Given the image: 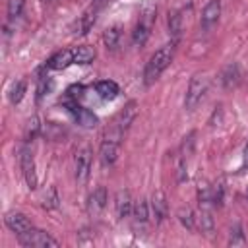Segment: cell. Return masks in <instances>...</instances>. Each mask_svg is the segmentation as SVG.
I'll use <instances>...</instances> for the list:
<instances>
[{
    "mask_svg": "<svg viewBox=\"0 0 248 248\" xmlns=\"http://www.w3.org/2000/svg\"><path fill=\"white\" fill-rule=\"evenodd\" d=\"M172 56H174V41L169 43V45H163L161 48H157L151 58L147 60L145 64V70H143V83L145 85H151L155 83L161 74L169 68V64L172 62Z\"/></svg>",
    "mask_w": 248,
    "mask_h": 248,
    "instance_id": "1",
    "label": "cell"
},
{
    "mask_svg": "<svg viewBox=\"0 0 248 248\" xmlns=\"http://www.w3.org/2000/svg\"><path fill=\"white\" fill-rule=\"evenodd\" d=\"M155 14H157V8L153 4H145L141 10H140V17L134 25V31H132V43L134 46H143L151 35V29H153V23H155Z\"/></svg>",
    "mask_w": 248,
    "mask_h": 248,
    "instance_id": "2",
    "label": "cell"
},
{
    "mask_svg": "<svg viewBox=\"0 0 248 248\" xmlns=\"http://www.w3.org/2000/svg\"><path fill=\"white\" fill-rule=\"evenodd\" d=\"M17 240H19L21 246H27V248H56L58 246V242L46 231H41V229H35V227L17 234Z\"/></svg>",
    "mask_w": 248,
    "mask_h": 248,
    "instance_id": "3",
    "label": "cell"
},
{
    "mask_svg": "<svg viewBox=\"0 0 248 248\" xmlns=\"http://www.w3.org/2000/svg\"><path fill=\"white\" fill-rule=\"evenodd\" d=\"M205 91H207V78L196 74L188 83V91H186V99H184L186 110H194L198 107V103L203 99Z\"/></svg>",
    "mask_w": 248,
    "mask_h": 248,
    "instance_id": "4",
    "label": "cell"
},
{
    "mask_svg": "<svg viewBox=\"0 0 248 248\" xmlns=\"http://www.w3.org/2000/svg\"><path fill=\"white\" fill-rule=\"evenodd\" d=\"M91 149L87 145L79 147L74 155V170H76V180L79 184H83L89 176V169H91Z\"/></svg>",
    "mask_w": 248,
    "mask_h": 248,
    "instance_id": "5",
    "label": "cell"
},
{
    "mask_svg": "<svg viewBox=\"0 0 248 248\" xmlns=\"http://www.w3.org/2000/svg\"><path fill=\"white\" fill-rule=\"evenodd\" d=\"M66 108H68V112L72 114V118H74L79 126H83V128H93V126L99 124V118H97L89 108L78 105V101H66Z\"/></svg>",
    "mask_w": 248,
    "mask_h": 248,
    "instance_id": "6",
    "label": "cell"
},
{
    "mask_svg": "<svg viewBox=\"0 0 248 248\" xmlns=\"http://www.w3.org/2000/svg\"><path fill=\"white\" fill-rule=\"evenodd\" d=\"M19 165H21V172L25 176V182L27 186L33 190L37 188V172H35V161H33V155H31V149L25 145L21 147L19 151Z\"/></svg>",
    "mask_w": 248,
    "mask_h": 248,
    "instance_id": "7",
    "label": "cell"
},
{
    "mask_svg": "<svg viewBox=\"0 0 248 248\" xmlns=\"http://www.w3.org/2000/svg\"><path fill=\"white\" fill-rule=\"evenodd\" d=\"M103 4H105V0H95L83 14H81V17L78 19V23H76V33H79V35H85L91 27H93V23H95V19H97V14H99V10L103 8Z\"/></svg>",
    "mask_w": 248,
    "mask_h": 248,
    "instance_id": "8",
    "label": "cell"
},
{
    "mask_svg": "<svg viewBox=\"0 0 248 248\" xmlns=\"http://www.w3.org/2000/svg\"><path fill=\"white\" fill-rule=\"evenodd\" d=\"M118 151H120V140H114V138L105 136L103 138V143H101V149H99L101 163L105 167H110L118 159Z\"/></svg>",
    "mask_w": 248,
    "mask_h": 248,
    "instance_id": "9",
    "label": "cell"
},
{
    "mask_svg": "<svg viewBox=\"0 0 248 248\" xmlns=\"http://www.w3.org/2000/svg\"><path fill=\"white\" fill-rule=\"evenodd\" d=\"M107 202H108L107 188H105V186H97V188L91 192L89 200H87V211H89V215L97 217V215L107 207Z\"/></svg>",
    "mask_w": 248,
    "mask_h": 248,
    "instance_id": "10",
    "label": "cell"
},
{
    "mask_svg": "<svg viewBox=\"0 0 248 248\" xmlns=\"http://www.w3.org/2000/svg\"><path fill=\"white\" fill-rule=\"evenodd\" d=\"M4 223H6V227H8L12 232H16V234H21V232H25L27 229L33 227L31 221H29L23 213H19V211H10V213H6Z\"/></svg>",
    "mask_w": 248,
    "mask_h": 248,
    "instance_id": "11",
    "label": "cell"
},
{
    "mask_svg": "<svg viewBox=\"0 0 248 248\" xmlns=\"http://www.w3.org/2000/svg\"><path fill=\"white\" fill-rule=\"evenodd\" d=\"M136 114H138V103H136V101H130V103H126V107L116 114V118L112 120V124L118 126L122 132H126V130L130 128V124L134 122Z\"/></svg>",
    "mask_w": 248,
    "mask_h": 248,
    "instance_id": "12",
    "label": "cell"
},
{
    "mask_svg": "<svg viewBox=\"0 0 248 248\" xmlns=\"http://www.w3.org/2000/svg\"><path fill=\"white\" fill-rule=\"evenodd\" d=\"M221 16V0H209L202 12V27L209 29L219 21Z\"/></svg>",
    "mask_w": 248,
    "mask_h": 248,
    "instance_id": "13",
    "label": "cell"
},
{
    "mask_svg": "<svg viewBox=\"0 0 248 248\" xmlns=\"http://www.w3.org/2000/svg\"><path fill=\"white\" fill-rule=\"evenodd\" d=\"M114 205H116V215L118 219H126L130 217V213L134 211V203H132V196L128 190H118L116 198H114Z\"/></svg>",
    "mask_w": 248,
    "mask_h": 248,
    "instance_id": "14",
    "label": "cell"
},
{
    "mask_svg": "<svg viewBox=\"0 0 248 248\" xmlns=\"http://www.w3.org/2000/svg\"><path fill=\"white\" fill-rule=\"evenodd\" d=\"M70 64H74V54H72L70 48H64V50H58L56 54H52L46 60L45 68H48V70H64Z\"/></svg>",
    "mask_w": 248,
    "mask_h": 248,
    "instance_id": "15",
    "label": "cell"
},
{
    "mask_svg": "<svg viewBox=\"0 0 248 248\" xmlns=\"http://www.w3.org/2000/svg\"><path fill=\"white\" fill-rule=\"evenodd\" d=\"M151 211H153V219L157 223H161L167 217V198L161 190H155L151 196Z\"/></svg>",
    "mask_w": 248,
    "mask_h": 248,
    "instance_id": "16",
    "label": "cell"
},
{
    "mask_svg": "<svg viewBox=\"0 0 248 248\" xmlns=\"http://www.w3.org/2000/svg\"><path fill=\"white\" fill-rule=\"evenodd\" d=\"M72 54H74V64H89L97 56L95 48L89 46V45H81V46L72 48Z\"/></svg>",
    "mask_w": 248,
    "mask_h": 248,
    "instance_id": "17",
    "label": "cell"
},
{
    "mask_svg": "<svg viewBox=\"0 0 248 248\" xmlns=\"http://www.w3.org/2000/svg\"><path fill=\"white\" fill-rule=\"evenodd\" d=\"M95 91H97V95H99L101 99H105V101H112V99L118 97V85H116L114 81H110V79L99 81V83L95 85Z\"/></svg>",
    "mask_w": 248,
    "mask_h": 248,
    "instance_id": "18",
    "label": "cell"
},
{
    "mask_svg": "<svg viewBox=\"0 0 248 248\" xmlns=\"http://www.w3.org/2000/svg\"><path fill=\"white\" fill-rule=\"evenodd\" d=\"M120 37H122V27H120V25H112V27H108V29L103 33L105 46L110 48V50H116L118 45H120Z\"/></svg>",
    "mask_w": 248,
    "mask_h": 248,
    "instance_id": "19",
    "label": "cell"
},
{
    "mask_svg": "<svg viewBox=\"0 0 248 248\" xmlns=\"http://www.w3.org/2000/svg\"><path fill=\"white\" fill-rule=\"evenodd\" d=\"M169 29H170V35L174 37V43L176 39L180 37L182 29H184V23H182V12H172L169 16Z\"/></svg>",
    "mask_w": 248,
    "mask_h": 248,
    "instance_id": "20",
    "label": "cell"
},
{
    "mask_svg": "<svg viewBox=\"0 0 248 248\" xmlns=\"http://www.w3.org/2000/svg\"><path fill=\"white\" fill-rule=\"evenodd\" d=\"M134 219H136V223L138 225H145L147 223V219H149V205H147V202L145 200H140V202H136V205H134Z\"/></svg>",
    "mask_w": 248,
    "mask_h": 248,
    "instance_id": "21",
    "label": "cell"
},
{
    "mask_svg": "<svg viewBox=\"0 0 248 248\" xmlns=\"http://www.w3.org/2000/svg\"><path fill=\"white\" fill-rule=\"evenodd\" d=\"M23 8H25V0H8V19L10 21H16L21 17L23 14Z\"/></svg>",
    "mask_w": 248,
    "mask_h": 248,
    "instance_id": "22",
    "label": "cell"
},
{
    "mask_svg": "<svg viewBox=\"0 0 248 248\" xmlns=\"http://www.w3.org/2000/svg\"><path fill=\"white\" fill-rule=\"evenodd\" d=\"M25 89H27V83H25L23 79L16 81V83L12 85V89H10V101H12L14 105H17V103L23 99V95H25Z\"/></svg>",
    "mask_w": 248,
    "mask_h": 248,
    "instance_id": "23",
    "label": "cell"
},
{
    "mask_svg": "<svg viewBox=\"0 0 248 248\" xmlns=\"http://www.w3.org/2000/svg\"><path fill=\"white\" fill-rule=\"evenodd\" d=\"M223 83H225V87H231V85H234L236 81H238V68L236 66H227V70H225V74H223Z\"/></svg>",
    "mask_w": 248,
    "mask_h": 248,
    "instance_id": "24",
    "label": "cell"
},
{
    "mask_svg": "<svg viewBox=\"0 0 248 248\" xmlns=\"http://www.w3.org/2000/svg\"><path fill=\"white\" fill-rule=\"evenodd\" d=\"M178 221H180L186 229H190V231L194 229V213H192L188 207H186V209L182 207V209L178 211Z\"/></svg>",
    "mask_w": 248,
    "mask_h": 248,
    "instance_id": "25",
    "label": "cell"
},
{
    "mask_svg": "<svg viewBox=\"0 0 248 248\" xmlns=\"http://www.w3.org/2000/svg\"><path fill=\"white\" fill-rule=\"evenodd\" d=\"M39 128H41V124H39V118L37 116H33L29 122H27V130H25V140L27 141H31L35 136H37V132H39Z\"/></svg>",
    "mask_w": 248,
    "mask_h": 248,
    "instance_id": "26",
    "label": "cell"
},
{
    "mask_svg": "<svg viewBox=\"0 0 248 248\" xmlns=\"http://www.w3.org/2000/svg\"><path fill=\"white\" fill-rule=\"evenodd\" d=\"M229 244H232V246L244 244V234H242L240 225H234V227L231 229V238H229Z\"/></svg>",
    "mask_w": 248,
    "mask_h": 248,
    "instance_id": "27",
    "label": "cell"
},
{
    "mask_svg": "<svg viewBox=\"0 0 248 248\" xmlns=\"http://www.w3.org/2000/svg\"><path fill=\"white\" fill-rule=\"evenodd\" d=\"M46 81H48V79H45V78H43V79H41V83H39V89H37V97H39V99H41V97H45V95L48 93V89L52 87V83H48V85H46Z\"/></svg>",
    "mask_w": 248,
    "mask_h": 248,
    "instance_id": "28",
    "label": "cell"
},
{
    "mask_svg": "<svg viewBox=\"0 0 248 248\" xmlns=\"http://www.w3.org/2000/svg\"><path fill=\"white\" fill-rule=\"evenodd\" d=\"M242 167H248V143L244 147V157H242Z\"/></svg>",
    "mask_w": 248,
    "mask_h": 248,
    "instance_id": "29",
    "label": "cell"
}]
</instances>
